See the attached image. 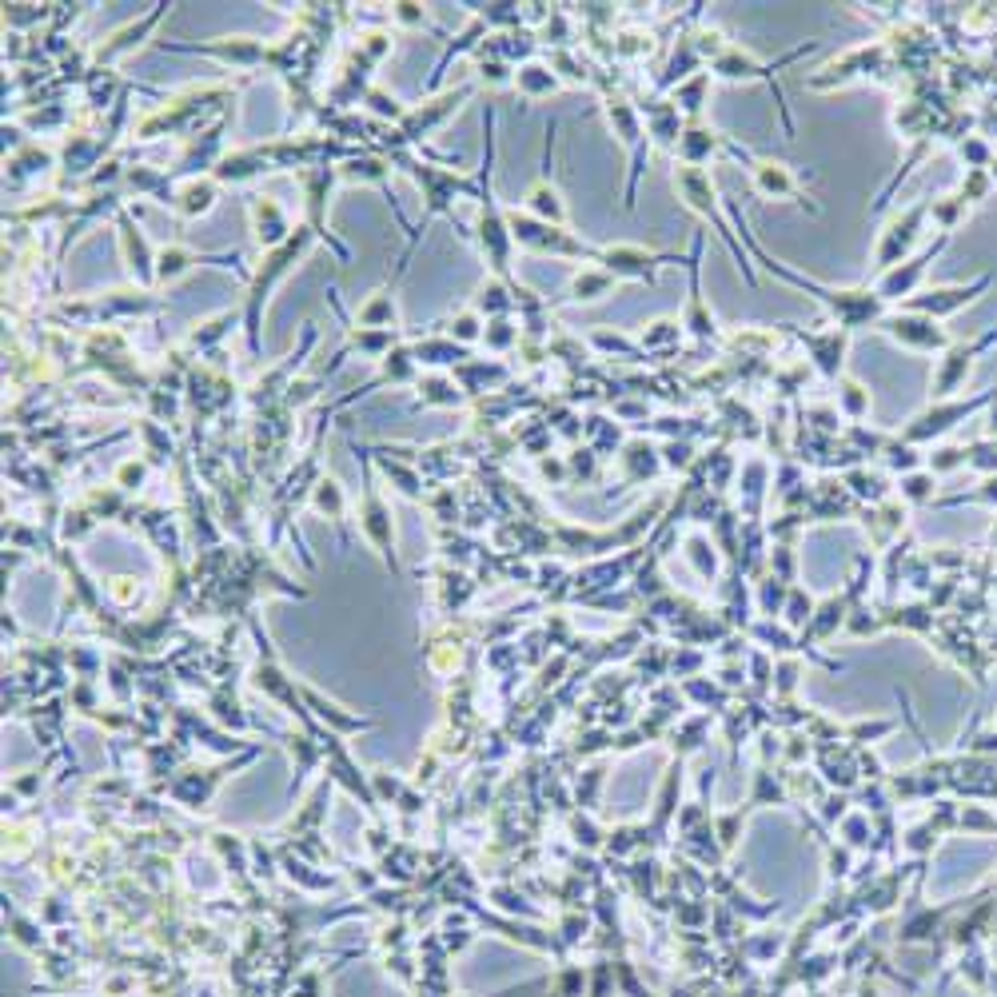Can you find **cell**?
<instances>
[{"label": "cell", "instance_id": "33", "mask_svg": "<svg viewBox=\"0 0 997 997\" xmlns=\"http://www.w3.org/2000/svg\"><path fill=\"white\" fill-rule=\"evenodd\" d=\"M838 399H842V411L850 415V419H862V415H870V391L858 383V379H842V387H838Z\"/></svg>", "mask_w": 997, "mask_h": 997}, {"label": "cell", "instance_id": "35", "mask_svg": "<svg viewBox=\"0 0 997 997\" xmlns=\"http://www.w3.org/2000/svg\"><path fill=\"white\" fill-rule=\"evenodd\" d=\"M475 308H479V312H487V316H499V320H507V312H511V300H507V292H503L499 284H483V288H479V296H475Z\"/></svg>", "mask_w": 997, "mask_h": 997}, {"label": "cell", "instance_id": "39", "mask_svg": "<svg viewBox=\"0 0 997 997\" xmlns=\"http://www.w3.org/2000/svg\"><path fill=\"white\" fill-rule=\"evenodd\" d=\"M706 76H694L690 84H678V92H674V104H682L686 112H698L702 108V92H706Z\"/></svg>", "mask_w": 997, "mask_h": 997}, {"label": "cell", "instance_id": "29", "mask_svg": "<svg viewBox=\"0 0 997 997\" xmlns=\"http://www.w3.org/2000/svg\"><path fill=\"white\" fill-rule=\"evenodd\" d=\"M387 160L383 156H359V160H351L347 168H343V176L347 180H359V184H379V188H387Z\"/></svg>", "mask_w": 997, "mask_h": 997}, {"label": "cell", "instance_id": "7", "mask_svg": "<svg viewBox=\"0 0 997 997\" xmlns=\"http://www.w3.org/2000/svg\"><path fill=\"white\" fill-rule=\"evenodd\" d=\"M659 260H682V256H655V252L635 248V244H619V248H603L599 252V264L615 280H647V284H655V264Z\"/></svg>", "mask_w": 997, "mask_h": 997}, {"label": "cell", "instance_id": "45", "mask_svg": "<svg viewBox=\"0 0 997 997\" xmlns=\"http://www.w3.org/2000/svg\"><path fill=\"white\" fill-rule=\"evenodd\" d=\"M670 339H678V328H674L670 320H663V324H655L651 332L643 335V347H655V343H670Z\"/></svg>", "mask_w": 997, "mask_h": 997}, {"label": "cell", "instance_id": "9", "mask_svg": "<svg viewBox=\"0 0 997 997\" xmlns=\"http://www.w3.org/2000/svg\"><path fill=\"white\" fill-rule=\"evenodd\" d=\"M471 96V84H463V88H455V92H447V96H439V100H431V104H423L419 112H407L403 116V124H399V136L407 140V144H419L431 128H439L463 100Z\"/></svg>", "mask_w": 997, "mask_h": 997}, {"label": "cell", "instance_id": "6", "mask_svg": "<svg viewBox=\"0 0 997 997\" xmlns=\"http://www.w3.org/2000/svg\"><path fill=\"white\" fill-rule=\"evenodd\" d=\"M926 212H930V204H914V208H906V212L886 228V236H882V244H878V268H882V272L898 268L902 256L918 244V232H922Z\"/></svg>", "mask_w": 997, "mask_h": 997}, {"label": "cell", "instance_id": "40", "mask_svg": "<svg viewBox=\"0 0 997 997\" xmlns=\"http://www.w3.org/2000/svg\"><path fill=\"white\" fill-rule=\"evenodd\" d=\"M511 339H515V324H511V320H491V324H487V332H483V343H487V347H495V351L511 347Z\"/></svg>", "mask_w": 997, "mask_h": 997}, {"label": "cell", "instance_id": "20", "mask_svg": "<svg viewBox=\"0 0 997 997\" xmlns=\"http://www.w3.org/2000/svg\"><path fill=\"white\" fill-rule=\"evenodd\" d=\"M527 216H535V220H543V224H555V228H563V220H567V208H563V196H559V188L543 176L531 192H527Z\"/></svg>", "mask_w": 997, "mask_h": 997}, {"label": "cell", "instance_id": "30", "mask_svg": "<svg viewBox=\"0 0 997 997\" xmlns=\"http://www.w3.org/2000/svg\"><path fill=\"white\" fill-rule=\"evenodd\" d=\"M411 379H415V355L403 351V347L387 351L383 355V375L375 383H411Z\"/></svg>", "mask_w": 997, "mask_h": 997}, {"label": "cell", "instance_id": "41", "mask_svg": "<svg viewBox=\"0 0 997 997\" xmlns=\"http://www.w3.org/2000/svg\"><path fill=\"white\" fill-rule=\"evenodd\" d=\"M483 20H491V24H519L523 12H519V4H483Z\"/></svg>", "mask_w": 997, "mask_h": 997}, {"label": "cell", "instance_id": "17", "mask_svg": "<svg viewBox=\"0 0 997 997\" xmlns=\"http://www.w3.org/2000/svg\"><path fill=\"white\" fill-rule=\"evenodd\" d=\"M990 395H982V399H970V403H950V407H938V411H926V415H918L910 427H906V439L914 443V439H934V435H946L958 419H966L974 407H982Z\"/></svg>", "mask_w": 997, "mask_h": 997}, {"label": "cell", "instance_id": "23", "mask_svg": "<svg viewBox=\"0 0 997 997\" xmlns=\"http://www.w3.org/2000/svg\"><path fill=\"white\" fill-rule=\"evenodd\" d=\"M216 196H220L216 180H192V184L176 196V208H180L184 220H196V216H204V212L216 208Z\"/></svg>", "mask_w": 997, "mask_h": 997}, {"label": "cell", "instance_id": "36", "mask_svg": "<svg viewBox=\"0 0 997 997\" xmlns=\"http://www.w3.org/2000/svg\"><path fill=\"white\" fill-rule=\"evenodd\" d=\"M379 467H383V475H387V479H395L407 495H415V499L423 495V491H419V487H423V483H419V475H415V471H407L403 463H391V455H387V451H379Z\"/></svg>", "mask_w": 997, "mask_h": 997}, {"label": "cell", "instance_id": "3", "mask_svg": "<svg viewBox=\"0 0 997 997\" xmlns=\"http://www.w3.org/2000/svg\"><path fill=\"white\" fill-rule=\"evenodd\" d=\"M507 228H511V240L527 252H551V256H571V260H583V256H595L599 252L583 240H575L567 228H555V224H543L535 216H519V212H507Z\"/></svg>", "mask_w": 997, "mask_h": 997}, {"label": "cell", "instance_id": "22", "mask_svg": "<svg viewBox=\"0 0 997 997\" xmlns=\"http://www.w3.org/2000/svg\"><path fill=\"white\" fill-rule=\"evenodd\" d=\"M698 248H702V240L694 244V256H690V300H686V328L694 335H702V339H710V335L718 332L714 328V316L702 308V292H698Z\"/></svg>", "mask_w": 997, "mask_h": 997}, {"label": "cell", "instance_id": "24", "mask_svg": "<svg viewBox=\"0 0 997 997\" xmlns=\"http://www.w3.org/2000/svg\"><path fill=\"white\" fill-rule=\"evenodd\" d=\"M216 256H196V252H188V248H160L156 252V280L160 284H172V280H180L192 264H212Z\"/></svg>", "mask_w": 997, "mask_h": 997}, {"label": "cell", "instance_id": "47", "mask_svg": "<svg viewBox=\"0 0 997 997\" xmlns=\"http://www.w3.org/2000/svg\"><path fill=\"white\" fill-rule=\"evenodd\" d=\"M666 455H670V459H666L670 467H686V459H690V447H686V443H670V447H666Z\"/></svg>", "mask_w": 997, "mask_h": 997}, {"label": "cell", "instance_id": "31", "mask_svg": "<svg viewBox=\"0 0 997 997\" xmlns=\"http://www.w3.org/2000/svg\"><path fill=\"white\" fill-rule=\"evenodd\" d=\"M419 403H427V407H451V403H459V391L443 375H427L419 383Z\"/></svg>", "mask_w": 997, "mask_h": 997}, {"label": "cell", "instance_id": "26", "mask_svg": "<svg viewBox=\"0 0 997 997\" xmlns=\"http://www.w3.org/2000/svg\"><path fill=\"white\" fill-rule=\"evenodd\" d=\"M395 320H399V312H395V300H391V292H375L363 308H359V324L355 328H371V332H395Z\"/></svg>", "mask_w": 997, "mask_h": 997}, {"label": "cell", "instance_id": "38", "mask_svg": "<svg viewBox=\"0 0 997 997\" xmlns=\"http://www.w3.org/2000/svg\"><path fill=\"white\" fill-rule=\"evenodd\" d=\"M934 220L942 224V232H954L958 228V220H962V212H966V200L962 196H946V200H934Z\"/></svg>", "mask_w": 997, "mask_h": 997}, {"label": "cell", "instance_id": "19", "mask_svg": "<svg viewBox=\"0 0 997 997\" xmlns=\"http://www.w3.org/2000/svg\"><path fill=\"white\" fill-rule=\"evenodd\" d=\"M268 168H272V164H268V152H264V148H248V152L224 156L220 168H216V180H224V184H244V180L260 176V172H268Z\"/></svg>", "mask_w": 997, "mask_h": 997}, {"label": "cell", "instance_id": "15", "mask_svg": "<svg viewBox=\"0 0 997 997\" xmlns=\"http://www.w3.org/2000/svg\"><path fill=\"white\" fill-rule=\"evenodd\" d=\"M754 184H758V192L762 196H774V200H794V204H802V208H810V212H818L810 200H806V192H802V184L794 180V172L786 168V164H770V160H758L754 168Z\"/></svg>", "mask_w": 997, "mask_h": 997}, {"label": "cell", "instance_id": "16", "mask_svg": "<svg viewBox=\"0 0 997 997\" xmlns=\"http://www.w3.org/2000/svg\"><path fill=\"white\" fill-rule=\"evenodd\" d=\"M997 339V332L982 335L978 343H970V347H954V351H946V359H942V367H938V375H934V395L938 399H946V395H954L958 387H962V379H966V371H970V355H978V351H986L990 343Z\"/></svg>", "mask_w": 997, "mask_h": 997}, {"label": "cell", "instance_id": "46", "mask_svg": "<svg viewBox=\"0 0 997 997\" xmlns=\"http://www.w3.org/2000/svg\"><path fill=\"white\" fill-rule=\"evenodd\" d=\"M479 76H483V80H491V84H503V80H507V64H499V60L483 64V60H479Z\"/></svg>", "mask_w": 997, "mask_h": 997}, {"label": "cell", "instance_id": "11", "mask_svg": "<svg viewBox=\"0 0 997 997\" xmlns=\"http://www.w3.org/2000/svg\"><path fill=\"white\" fill-rule=\"evenodd\" d=\"M990 280H994V276H982V280L970 284V288H938V292H930V296H910L906 308H910V312H922V316H930V320H942V316H950V312L974 304V300L990 288Z\"/></svg>", "mask_w": 997, "mask_h": 997}, {"label": "cell", "instance_id": "27", "mask_svg": "<svg viewBox=\"0 0 997 997\" xmlns=\"http://www.w3.org/2000/svg\"><path fill=\"white\" fill-rule=\"evenodd\" d=\"M611 288H615V276H611L607 268H583V272L571 280V300L591 304V300H603Z\"/></svg>", "mask_w": 997, "mask_h": 997}, {"label": "cell", "instance_id": "1", "mask_svg": "<svg viewBox=\"0 0 997 997\" xmlns=\"http://www.w3.org/2000/svg\"><path fill=\"white\" fill-rule=\"evenodd\" d=\"M316 236L308 232V228H296V236L288 240V244H280V248H272L268 256H264V264H260V272H256V280H252V292H248V304H244V332H248V351L252 355H260V328H264V304H268V296H272V288L288 276V268L308 252V244H312Z\"/></svg>", "mask_w": 997, "mask_h": 997}, {"label": "cell", "instance_id": "21", "mask_svg": "<svg viewBox=\"0 0 997 997\" xmlns=\"http://www.w3.org/2000/svg\"><path fill=\"white\" fill-rule=\"evenodd\" d=\"M168 8H172V4H156V8H152V12L144 16V20H136V24L120 28V32H116V36H112V40H108V44L100 48V60H116L120 52H128L132 44H140V36H144V32H152V28H156V20H160V16L168 12Z\"/></svg>", "mask_w": 997, "mask_h": 997}, {"label": "cell", "instance_id": "34", "mask_svg": "<svg viewBox=\"0 0 997 997\" xmlns=\"http://www.w3.org/2000/svg\"><path fill=\"white\" fill-rule=\"evenodd\" d=\"M363 104H367V112H375L379 120H391V124H403V104L391 96V92H383V88H371L367 96H363Z\"/></svg>", "mask_w": 997, "mask_h": 997}, {"label": "cell", "instance_id": "14", "mask_svg": "<svg viewBox=\"0 0 997 997\" xmlns=\"http://www.w3.org/2000/svg\"><path fill=\"white\" fill-rule=\"evenodd\" d=\"M252 232L268 252L292 240V224H288V212L280 208V200H272V196L252 200Z\"/></svg>", "mask_w": 997, "mask_h": 997}, {"label": "cell", "instance_id": "43", "mask_svg": "<svg viewBox=\"0 0 997 997\" xmlns=\"http://www.w3.org/2000/svg\"><path fill=\"white\" fill-rule=\"evenodd\" d=\"M902 487H906V495H910V499H926V495H930V487H934V475H906V479H902Z\"/></svg>", "mask_w": 997, "mask_h": 997}, {"label": "cell", "instance_id": "8", "mask_svg": "<svg viewBox=\"0 0 997 997\" xmlns=\"http://www.w3.org/2000/svg\"><path fill=\"white\" fill-rule=\"evenodd\" d=\"M942 244H946V236L942 240H934L922 256H914V260H906V264H898V268H890V272H882V280H878V288H874V296L886 304V300H910V292L922 284V276H926V264L942 252Z\"/></svg>", "mask_w": 997, "mask_h": 997}, {"label": "cell", "instance_id": "28", "mask_svg": "<svg viewBox=\"0 0 997 997\" xmlns=\"http://www.w3.org/2000/svg\"><path fill=\"white\" fill-rule=\"evenodd\" d=\"M515 88H519L523 96L539 100V96H551V92L559 88V80H555L551 68H543V64H523V68L515 72Z\"/></svg>", "mask_w": 997, "mask_h": 997}, {"label": "cell", "instance_id": "32", "mask_svg": "<svg viewBox=\"0 0 997 997\" xmlns=\"http://www.w3.org/2000/svg\"><path fill=\"white\" fill-rule=\"evenodd\" d=\"M312 507L320 515H332L335 523H343V487L335 479H320L316 483V495H312Z\"/></svg>", "mask_w": 997, "mask_h": 997}, {"label": "cell", "instance_id": "37", "mask_svg": "<svg viewBox=\"0 0 997 997\" xmlns=\"http://www.w3.org/2000/svg\"><path fill=\"white\" fill-rule=\"evenodd\" d=\"M483 332H487V324H483L475 312H459V316L451 320V339L463 343V347L475 343V339H483Z\"/></svg>", "mask_w": 997, "mask_h": 997}, {"label": "cell", "instance_id": "10", "mask_svg": "<svg viewBox=\"0 0 997 997\" xmlns=\"http://www.w3.org/2000/svg\"><path fill=\"white\" fill-rule=\"evenodd\" d=\"M160 48H172V52H204V56H216L224 64H240V68H252L260 60H268V48L252 36H232V40H212V44H160Z\"/></svg>", "mask_w": 997, "mask_h": 997}, {"label": "cell", "instance_id": "13", "mask_svg": "<svg viewBox=\"0 0 997 997\" xmlns=\"http://www.w3.org/2000/svg\"><path fill=\"white\" fill-rule=\"evenodd\" d=\"M116 228H120V248H124V260H128L132 276L140 284H152L156 280V252H152V244L144 240V232L136 228V220L128 212L116 216Z\"/></svg>", "mask_w": 997, "mask_h": 997}, {"label": "cell", "instance_id": "2", "mask_svg": "<svg viewBox=\"0 0 997 997\" xmlns=\"http://www.w3.org/2000/svg\"><path fill=\"white\" fill-rule=\"evenodd\" d=\"M483 132H487V144H483V172H479V204H483V212H479V224H475V232H479V244H483V256L491 260V268L503 276V280H511V228H507V216L495 208V192H491V156H495V140H491V108L483 112Z\"/></svg>", "mask_w": 997, "mask_h": 997}, {"label": "cell", "instance_id": "18", "mask_svg": "<svg viewBox=\"0 0 997 997\" xmlns=\"http://www.w3.org/2000/svg\"><path fill=\"white\" fill-rule=\"evenodd\" d=\"M718 148H722V136H718L714 128H706V124H690V128L678 136V160H682L686 168H702Z\"/></svg>", "mask_w": 997, "mask_h": 997}, {"label": "cell", "instance_id": "5", "mask_svg": "<svg viewBox=\"0 0 997 997\" xmlns=\"http://www.w3.org/2000/svg\"><path fill=\"white\" fill-rule=\"evenodd\" d=\"M332 184H335V172L328 168V164H324V168H308V172H304V196H308V224H304V228H308L316 240H328V248H332L335 256L347 264V256H351V252H347L332 232L324 228V204H328Z\"/></svg>", "mask_w": 997, "mask_h": 997}, {"label": "cell", "instance_id": "42", "mask_svg": "<svg viewBox=\"0 0 997 997\" xmlns=\"http://www.w3.org/2000/svg\"><path fill=\"white\" fill-rule=\"evenodd\" d=\"M986 192H990V176H986V168H982V172H970V184H962V200H970V196H974V200H982Z\"/></svg>", "mask_w": 997, "mask_h": 997}, {"label": "cell", "instance_id": "4", "mask_svg": "<svg viewBox=\"0 0 997 997\" xmlns=\"http://www.w3.org/2000/svg\"><path fill=\"white\" fill-rule=\"evenodd\" d=\"M882 332L890 335L894 343L910 347V351H946L950 347V335L938 320L922 316V312H898V316H886L882 320Z\"/></svg>", "mask_w": 997, "mask_h": 997}, {"label": "cell", "instance_id": "12", "mask_svg": "<svg viewBox=\"0 0 997 997\" xmlns=\"http://www.w3.org/2000/svg\"><path fill=\"white\" fill-rule=\"evenodd\" d=\"M363 483H367V491H363V507H359V523H363V531H367V539L379 547V555L395 567V551H391V511L383 507V499H379V491H375V483H371V471H363Z\"/></svg>", "mask_w": 997, "mask_h": 997}, {"label": "cell", "instance_id": "44", "mask_svg": "<svg viewBox=\"0 0 997 997\" xmlns=\"http://www.w3.org/2000/svg\"><path fill=\"white\" fill-rule=\"evenodd\" d=\"M395 20H403V24H411V28H419V24H427V16H423V4H395Z\"/></svg>", "mask_w": 997, "mask_h": 997}, {"label": "cell", "instance_id": "25", "mask_svg": "<svg viewBox=\"0 0 997 997\" xmlns=\"http://www.w3.org/2000/svg\"><path fill=\"white\" fill-rule=\"evenodd\" d=\"M415 363H427V367H447V363H467V347L455 343V339H423L415 343Z\"/></svg>", "mask_w": 997, "mask_h": 997}]
</instances>
